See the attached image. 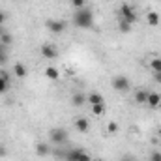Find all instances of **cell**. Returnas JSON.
I'll return each instance as SVG.
<instances>
[{"label": "cell", "instance_id": "5bb4252c", "mask_svg": "<svg viewBox=\"0 0 161 161\" xmlns=\"http://www.w3.org/2000/svg\"><path fill=\"white\" fill-rule=\"evenodd\" d=\"M146 23H148L150 26H158V25H159V15H158L156 11H150V13L146 15Z\"/></svg>", "mask_w": 161, "mask_h": 161}, {"label": "cell", "instance_id": "9c48e42d", "mask_svg": "<svg viewBox=\"0 0 161 161\" xmlns=\"http://www.w3.org/2000/svg\"><path fill=\"white\" fill-rule=\"evenodd\" d=\"M49 154H51V146H49L47 142H38V144H36V156L45 158V156H49Z\"/></svg>", "mask_w": 161, "mask_h": 161}, {"label": "cell", "instance_id": "d6a6232c", "mask_svg": "<svg viewBox=\"0 0 161 161\" xmlns=\"http://www.w3.org/2000/svg\"><path fill=\"white\" fill-rule=\"evenodd\" d=\"M159 137H161V129H159Z\"/></svg>", "mask_w": 161, "mask_h": 161}, {"label": "cell", "instance_id": "1f68e13d", "mask_svg": "<svg viewBox=\"0 0 161 161\" xmlns=\"http://www.w3.org/2000/svg\"><path fill=\"white\" fill-rule=\"evenodd\" d=\"M90 161H103V159H90Z\"/></svg>", "mask_w": 161, "mask_h": 161}, {"label": "cell", "instance_id": "ac0fdd59", "mask_svg": "<svg viewBox=\"0 0 161 161\" xmlns=\"http://www.w3.org/2000/svg\"><path fill=\"white\" fill-rule=\"evenodd\" d=\"M11 41H13V38H11V34H9V32H4V34L0 36V43H2L4 47H9V45H11Z\"/></svg>", "mask_w": 161, "mask_h": 161}, {"label": "cell", "instance_id": "d4e9b609", "mask_svg": "<svg viewBox=\"0 0 161 161\" xmlns=\"http://www.w3.org/2000/svg\"><path fill=\"white\" fill-rule=\"evenodd\" d=\"M150 161H161V154L159 152H154V154L150 156Z\"/></svg>", "mask_w": 161, "mask_h": 161}, {"label": "cell", "instance_id": "8fae6325", "mask_svg": "<svg viewBox=\"0 0 161 161\" xmlns=\"http://www.w3.org/2000/svg\"><path fill=\"white\" fill-rule=\"evenodd\" d=\"M84 101H86V96H84V94H80V92H75V94L71 96V103H73L75 107H82V105H84Z\"/></svg>", "mask_w": 161, "mask_h": 161}, {"label": "cell", "instance_id": "cb8c5ba5", "mask_svg": "<svg viewBox=\"0 0 161 161\" xmlns=\"http://www.w3.org/2000/svg\"><path fill=\"white\" fill-rule=\"evenodd\" d=\"M71 6H75L77 9H80V8H84V0H71Z\"/></svg>", "mask_w": 161, "mask_h": 161}, {"label": "cell", "instance_id": "6da1fadb", "mask_svg": "<svg viewBox=\"0 0 161 161\" xmlns=\"http://www.w3.org/2000/svg\"><path fill=\"white\" fill-rule=\"evenodd\" d=\"M73 21H75V25L79 28H92V25H94V13L88 8H80V9L75 11Z\"/></svg>", "mask_w": 161, "mask_h": 161}, {"label": "cell", "instance_id": "5b68a950", "mask_svg": "<svg viewBox=\"0 0 161 161\" xmlns=\"http://www.w3.org/2000/svg\"><path fill=\"white\" fill-rule=\"evenodd\" d=\"M113 88L118 90V92H127L129 90V79L124 77V75H116L113 79Z\"/></svg>", "mask_w": 161, "mask_h": 161}, {"label": "cell", "instance_id": "d6986e66", "mask_svg": "<svg viewBox=\"0 0 161 161\" xmlns=\"http://www.w3.org/2000/svg\"><path fill=\"white\" fill-rule=\"evenodd\" d=\"M150 68H152L154 73H159L161 71V58H152L150 60Z\"/></svg>", "mask_w": 161, "mask_h": 161}, {"label": "cell", "instance_id": "ffe728a7", "mask_svg": "<svg viewBox=\"0 0 161 161\" xmlns=\"http://www.w3.org/2000/svg\"><path fill=\"white\" fill-rule=\"evenodd\" d=\"M6 62H8V47H4L0 43V66L6 64Z\"/></svg>", "mask_w": 161, "mask_h": 161}, {"label": "cell", "instance_id": "4fadbf2b", "mask_svg": "<svg viewBox=\"0 0 161 161\" xmlns=\"http://www.w3.org/2000/svg\"><path fill=\"white\" fill-rule=\"evenodd\" d=\"M45 77L51 80H58L60 79V73H58V69L56 68H53V66H49L47 69H45Z\"/></svg>", "mask_w": 161, "mask_h": 161}, {"label": "cell", "instance_id": "3957f363", "mask_svg": "<svg viewBox=\"0 0 161 161\" xmlns=\"http://www.w3.org/2000/svg\"><path fill=\"white\" fill-rule=\"evenodd\" d=\"M120 19L122 21H125V23H129V25H133V23L137 21V11L133 9V6H129V4H122Z\"/></svg>", "mask_w": 161, "mask_h": 161}, {"label": "cell", "instance_id": "f1b7e54d", "mask_svg": "<svg viewBox=\"0 0 161 161\" xmlns=\"http://www.w3.org/2000/svg\"><path fill=\"white\" fill-rule=\"evenodd\" d=\"M154 79H156V80L161 84V71H159V73H154Z\"/></svg>", "mask_w": 161, "mask_h": 161}, {"label": "cell", "instance_id": "7a4b0ae2", "mask_svg": "<svg viewBox=\"0 0 161 161\" xmlns=\"http://www.w3.org/2000/svg\"><path fill=\"white\" fill-rule=\"evenodd\" d=\"M68 131L66 129H62V127H54V129H51L49 131V139H51V142L53 144H56V146H60V144H64V142H68Z\"/></svg>", "mask_w": 161, "mask_h": 161}, {"label": "cell", "instance_id": "52a82bcc", "mask_svg": "<svg viewBox=\"0 0 161 161\" xmlns=\"http://www.w3.org/2000/svg\"><path fill=\"white\" fill-rule=\"evenodd\" d=\"M40 51H41V56H43V58H49V60L56 58V54H58L56 47H54V45H51V43H45V45H41Z\"/></svg>", "mask_w": 161, "mask_h": 161}, {"label": "cell", "instance_id": "4dcf8cb0", "mask_svg": "<svg viewBox=\"0 0 161 161\" xmlns=\"http://www.w3.org/2000/svg\"><path fill=\"white\" fill-rule=\"evenodd\" d=\"M4 32H6V30H4V26H0V36H2Z\"/></svg>", "mask_w": 161, "mask_h": 161}, {"label": "cell", "instance_id": "ba28073f", "mask_svg": "<svg viewBox=\"0 0 161 161\" xmlns=\"http://www.w3.org/2000/svg\"><path fill=\"white\" fill-rule=\"evenodd\" d=\"M152 109H158L161 105V94H156V92H150L148 94V101H146Z\"/></svg>", "mask_w": 161, "mask_h": 161}, {"label": "cell", "instance_id": "e0dca14e", "mask_svg": "<svg viewBox=\"0 0 161 161\" xmlns=\"http://www.w3.org/2000/svg\"><path fill=\"white\" fill-rule=\"evenodd\" d=\"M92 113H94L96 116H101V114L105 113V103H96V105H92Z\"/></svg>", "mask_w": 161, "mask_h": 161}, {"label": "cell", "instance_id": "484cf974", "mask_svg": "<svg viewBox=\"0 0 161 161\" xmlns=\"http://www.w3.org/2000/svg\"><path fill=\"white\" fill-rule=\"evenodd\" d=\"M6 154H8V148L0 144V158H6Z\"/></svg>", "mask_w": 161, "mask_h": 161}, {"label": "cell", "instance_id": "7402d4cb", "mask_svg": "<svg viewBox=\"0 0 161 161\" xmlns=\"http://www.w3.org/2000/svg\"><path fill=\"white\" fill-rule=\"evenodd\" d=\"M107 131H109V133H116V131H118V124H116V122H109V124H107Z\"/></svg>", "mask_w": 161, "mask_h": 161}, {"label": "cell", "instance_id": "2e32d148", "mask_svg": "<svg viewBox=\"0 0 161 161\" xmlns=\"http://www.w3.org/2000/svg\"><path fill=\"white\" fill-rule=\"evenodd\" d=\"M86 99H88L92 105H96V103H103V96L97 94V92H92L90 96H86Z\"/></svg>", "mask_w": 161, "mask_h": 161}, {"label": "cell", "instance_id": "4316f807", "mask_svg": "<svg viewBox=\"0 0 161 161\" xmlns=\"http://www.w3.org/2000/svg\"><path fill=\"white\" fill-rule=\"evenodd\" d=\"M0 77H2V79H6L8 82H9V73H8V71H4V69H2V71H0Z\"/></svg>", "mask_w": 161, "mask_h": 161}, {"label": "cell", "instance_id": "f546056e", "mask_svg": "<svg viewBox=\"0 0 161 161\" xmlns=\"http://www.w3.org/2000/svg\"><path fill=\"white\" fill-rule=\"evenodd\" d=\"M120 161H135V159H133V158H127V156H125V158H122Z\"/></svg>", "mask_w": 161, "mask_h": 161}, {"label": "cell", "instance_id": "277c9868", "mask_svg": "<svg viewBox=\"0 0 161 161\" xmlns=\"http://www.w3.org/2000/svg\"><path fill=\"white\" fill-rule=\"evenodd\" d=\"M64 159L66 161H90V156L84 150H80V148H73V150H68L66 152Z\"/></svg>", "mask_w": 161, "mask_h": 161}, {"label": "cell", "instance_id": "83f0119b", "mask_svg": "<svg viewBox=\"0 0 161 161\" xmlns=\"http://www.w3.org/2000/svg\"><path fill=\"white\" fill-rule=\"evenodd\" d=\"M4 21H6V13H4V11H0V26L4 25Z\"/></svg>", "mask_w": 161, "mask_h": 161}, {"label": "cell", "instance_id": "30bf717a", "mask_svg": "<svg viewBox=\"0 0 161 161\" xmlns=\"http://www.w3.org/2000/svg\"><path fill=\"white\" fill-rule=\"evenodd\" d=\"M13 73H15L19 79H25V77H26V66L21 64V62H17V64L13 66Z\"/></svg>", "mask_w": 161, "mask_h": 161}, {"label": "cell", "instance_id": "9a60e30c", "mask_svg": "<svg viewBox=\"0 0 161 161\" xmlns=\"http://www.w3.org/2000/svg\"><path fill=\"white\" fill-rule=\"evenodd\" d=\"M148 94H150V92H146V90H139V92L135 94V101L141 103V105L146 103V101H148Z\"/></svg>", "mask_w": 161, "mask_h": 161}, {"label": "cell", "instance_id": "8992f818", "mask_svg": "<svg viewBox=\"0 0 161 161\" xmlns=\"http://www.w3.org/2000/svg\"><path fill=\"white\" fill-rule=\"evenodd\" d=\"M47 28L53 34H60V32L66 30V23L64 21H58V19H51V21H47Z\"/></svg>", "mask_w": 161, "mask_h": 161}, {"label": "cell", "instance_id": "7c38bea8", "mask_svg": "<svg viewBox=\"0 0 161 161\" xmlns=\"http://www.w3.org/2000/svg\"><path fill=\"white\" fill-rule=\"evenodd\" d=\"M88 127H90V124H88L86 118H77V120H75V129H77V131L84 133V131H88Z\"/></svg>", "mask_w": 161, "mask_h": 161}, {"label": "cell", "instance_id": "44dd1931", "mask_svg": "<svg viewBox=\"0 0 161 161\" xmlns=\"http://www.w3.org/2000/svg\"><path fill=\"white\" fill-rule=\"evenodd\" d=\"M118 28H120V32H124V34H127V32L131 30V25H129V23H125V21H122V19H120V23H118Z\"/></svg>", "mask_w": 161, "mask_h": 161}, {"label": "cell", "instance_id": "603a6c76", "mask_svg": "<svg viewBox=\"0 0 161 161\" xmlns=\"http://www.w3.org/2000/svg\"><path fill=\"white\" fill-rule=\"evenodd\" d=\"M6 90H8V80L0 77V94H6Z\"/></svg>", "mask_w": 161, "mask_h": 161}]
</instances>
